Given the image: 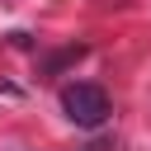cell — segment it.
Wrapping results in <instances>:
<instances>
[{
  "label": "cell",
  "mask_w": 151,
  "mask_h": 151,
  "mask_svg": "<svg viewBox=\"0 0 151 151\" xmlns=\"http://www.w3.org/2000/svg\"><path fill=\"white\" fill-rule=\"evenodd\" d=\"M61 113L76 123V127H104L109 123V94L90 80H76L61 90Z\"/></svg>",
  "instance_id": "6da1fadb"
}]
</instances>
